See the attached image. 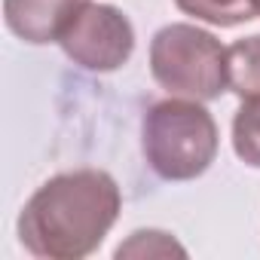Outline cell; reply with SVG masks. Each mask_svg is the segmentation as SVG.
<instances>
[{
	"instance_id": "1",
	"label": "cell",
	"mask_w": 260,
	"mask_h": 260,
	"mask_svg": "<svg viewBox=\"0 0 260 260\" xmlns=\"http://www.w3.org/2000/svg\"><path fill=\"white\" fill-rule=\"evenodd\" d=\"M122 208L116 181L101 169L49 178L19 214L22 245L43 260H83L110 233Z\"/></svg>"
},
{
	"instance_id": "2",
	"label": "cell",
	"mask_w": 260,
	"mask_h": 260,
	"mask_svg": "<svg viewBox=\"0 0 260 260\" xmlns=\"http://www.w3.org/2000/svg\"><path fill=\"white\" fill-rule=\"evenodd\" d=\"M141 150L159 178L193 181L217 156L214 116L193 98L156 101L141 122Z\"/></svg>"
},
{
	"instance_id": "3",
	"label": "cell",
	"mask_w": 260,
	"mask_h": 260,
	"mask_svg": "<svg viewBox=\"0 0 260 260\" xmlns=\"http://www.w3.org/2000/svg\"><path fill=\"white\" fill-rule=\"evenodd\" d=\"M150 71L153 80L178 98L211 101L230 89L226 49L214 34L187 22L166 25L153 34Z\"/></svg>"
},
{
	"instance_id": "4",
	"label": "cell",
	"mask_w": 260,
	"mask_h": 260,
	"mask_svg": "<svg viewBox=\"0 0 260 260\" xmlns=\"http://www.w3.org/2000/svg\"><path fill=\"white\" fill-rule=\"evenodd\" d=\"M58 46L74 64L110 74L132 58L135 28L110 4H83L71 25L61 31Z\"/></svg>"
},
{
	"instance_id": "5",
	"label": "cell",
	"mask_w": 260,
	"mask_h": 260,
	"mask_svg": "<svg viewBox=\"0 0 260 260\" xmlns=\"http://www.w3.org/2000/svg\"><path fill=\"white\" fill-rule=\"evenodd\" d=\"M89 0H4L7 28L25 43H58L61 31Z\"/></svg>"
},
{
	"instance_id": "6",
	"label": "cell",
	"mask_w": 260,
	"mask_h": 260,
	"mask_svg": "<svg viewBox=\"0 0 260 260\" xmlns=\"http://www.w3.org/2000/svg\"><path fill=\"white\" fill-rule=\"evenodd\" d=\"M226 80L242 101L260 98V34L242 37L226 49Z\"/></svg>"
},
{
	"instance_id": "7",
	"label": "cell",
	"mask_w": 260,
	"mask_h": 260,
	"mask_svg": "<svg viewBox=\"0 0 260 260\" xmlns=\"http://www.w3.org/2000/svg\"><path fill=\"white\" fill-rule=\"evenodd\" d=\"M175 7L199 22L217 25V28H236L251 19H257L254 0H175Z\"/></svg>"
},
{
	"instance_id": "8",
	"label": "cell",
	"mask_w": 260,
	"mask_h": 260,
	"mask_svg": "<svg viewBox=\"0 0 260 260\" xmlns=\"http://www.w3.org/2000/svg\"><path fill=\"white\" fill-rule=\"evenodd\" d=\"M233 150L236 156L260 169V98H245L233 116Z\"/></svg>"
},
{
	"instance_id": "9",
	"label": "cell",
	"mask_w": 260,
	"mask_h": 260,
	"mask_svg": "<svg viewBox=\"0 0 260 260\" xmlns=\"http://www.w3.org/2000/svg\"><path fill=\"white\" fill-rule=\"evenodd\" d=\"M166 254H187L169 233L162 230H138L125 245L116 248V257H166Z\"/></svg>"
},
{
	"instance_id": "10",
	"label": "cell",
	"mask_w": 260,
	"mask_h": 260,
	"mask_svg": "<svg viewBox=\"0 0 260 260\" xmlns=\"http://www.w3.org/2000/svg\"><path fill=\"white\" fill-rule=\"evenodd\" d=\"M254 4H257V16H260V0H254Z\"/></svg>"
}]
</instances>
